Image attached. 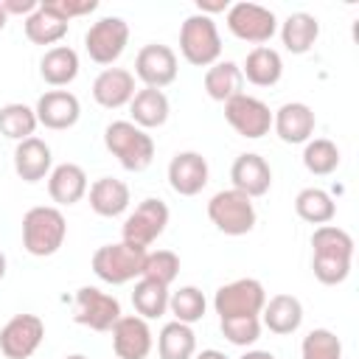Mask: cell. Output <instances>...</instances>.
<instances>
[{
  "mask_svg": "<svg viewBox=\"0 0 359 359\" xmlns=\"http://www.w3.org/2000/svg\"><path fill=\"white\" fill-rule=\"evenodd\" d=\"M107 151L126 168V171H146L154 160V140L146 129L135 126L132 121H112L104 129Z\"/></svg>",
  "mask_w": 359,
  "mask_h": 359,
  "instance_id": "cell-1",
  "label": "cell"
},
{
  "mask_svg": "<svg viewBox=\"0 0 359 359\" xmlns=\"http://www.w3.org/2000/svg\"><path fill=\"white\" fill-rule=\"evenodd\" d=\"M67 236V219L53 205H36L22 216V247L36 258L59 252Z\"/></svg>",
  "mask_w": 359,
  "mask_h": 359,
  "instance_id": "cell-2",
  "label": "cell"
},
{
  "mask_svg": "<svg viewBox=\"0 0 359 359\" xmlns=\"http://www.w3.org/2000/svg\"><path fill=\"white\" fill-rule=\"evenodd\" d=\"M143 261H146V250L132 247L126 241H115V244H101L93 252L90 266L98 280H104L109 286H123V283L140 278Z\"/></svg>",
  "mask_w": 359,
  "mask_h": 359,
  "instance_id": "cell-3",
  "label": "cell"
},
{
  "mask_svg": "<svg viewBox=\"0 0 359 359\" xmlns=\"http://www.w3.org/2000/svg\"><path fill=\"white\" fill-rule=\"evenodd\" d=\"M180 53L194 67H210L222 56V36L213 17L191 14L180 25Z\"/></svg>",
  "mask_w": 359,
  "mask_h": 359,
  "instance_id": "cell-4",
  "label": "cell"
},
{
  "mask_svg": "<svg viewBox=\"0 0 359 359\" xmlns=\"http://www.w3.org/2000/svg\"><path fill=\"white\" fill-rule=\"evenodd\" d=\"M208 219L224 236H247L255 227L258 216H255V205L247 194H241L236 188H224L208 199Z\"/></svg>",
  "mask_w": 359,
  "mask_h": 359,
  "instance_id": "cell-5",
  "label": "cell"
},
{
  "mask_svg": "<svg viewBox=\"0 0 359 359\" xmlns=\"http://www.w3.org/2000/svg\"><path fill=\"white\" fill-rule=\"evenodd\" d=\"M224 22H227V31L241 39V42H250L255 48H261L264 42H269L275 34H278V17L272 8L266 6H258V3H233L227 11H224Z\"/></svg>",
  "mask_w": 359,
  "mask_h": 359,
  "instance_id": "cell-6",
  "label": "cell"
},
{
  "mask_svg": "<svg viewBox=\"0 0 359 359\" xmlns=\"http://www.w3.org/2000/svg\"><path fill=\"white\" fill-rule=\"evenodd\" d=\"M168 205L157 196H149L143 202L135 205V210L123 219L121 224V241L132 244V247H140V250H149L168 227Z\"/></svg>",
  "mask_w": 359,
  "mask_h": 359,
  "instance_id": "cell-7",
  "label": "cell"
},
{
  "mask_svg": "<svg viewBox=\"0 0 359 359\" xmlns=\"http://www.w3.org/2000/svg\"><path fill=\"white\" fill-rule=\"evenodd\" d=\"M266 303V289L255 278H236L216 289L213 294V311L219 320L227 317H261V309Z\"/></svg>",
  "mask_w": 359,
  "mask_h": 359,
  "instance_id": "cell-8",
  "label": "cell"
},
{
  "mask_svg": "<svg viewBox=\"0 0 359 359\" xmlns=\"http://www.w3.org/2000/svg\"><path fill=\"white\" fill-rule=\"evenodd\" d=\"M129 45V22L123 17H101L84 34V50L95 65H115Z\"/></svg>",
  "mask_w": 359,
  "mask_h": 359,
  "instance_id": "cell-9",
  "label": "cell"
},
{
  "mask_svg": "<svg viewBox=\"0 0 359 359\" xmlns=\"http://www.w3.org/2000/svg\"><path fill=\"white\" fill-rule=\"evenodd\" d=\"M121 314V300L98 286H81L73 297V320L90 331H109Z\"/></svg>",
  "mask_w": 359,
  "mask_h": 359,
  "instance_id": "cell-10",
  "label": "cell"
},
{
  "mask_svg": "<svg viewBox=\"0 0 359 359\" xmlns=\"http://www.w3.org/2000/svg\"><path fill=\"white\" fill-rule=\"evenodd\" d=\"M45 339V323L36 314H14L0 328V353L6 359H31Z\"/></svg>",
  "mask_w": 359,
  "mask_h": 359,
  "instance_id": "cell-11",
  "label": "cell"
},
{
  "mask_svg": "<svg viewBox=\"0 0 359 359\" xmlns=\"http://www.w3.org/2000/svg\"><path fill=\"white\" fill-rule=\"evenodd\" d=\"M177 70H180V62H177V53L163 45V42H149L137 50L135 56V79L143 81V87H151V90H163L168 87L174 79H177Z\"/></svg>",
  "mask_w": 359,
  "mask_h": 359,
  "instance_id": "cell-12",
  "label": "cell"
},
{
  "mask_svg": "<svg viewBox=\"0 0 359 359\" xmlns=\"http://www.w3.org/2000/svg\"><path fill=\"white\" fill-rule=\"evenodd\" d=\"M224 121L247 140H258L272 129V109L255 95H236L224 104Z\"/></svg>",
  "mask_w": 359,
  "mask_h": 359,
  "instance_id": "cell-13",
  "label": "cell"
},
{
  "mask_svg": "<svg viewBox=\"0 0 359 359\" xmlns=\"http://www.w3.org/2000/svg\"><path fill=\"white\" fill-rule=\"evenodd\" d=\"M112 334V351L118 359H146L151 353L154 337L149 328V320L137 314H121L118 323L109 328Z\"/></svg>",
  "mask_w": 359,
  "mask_h": 359,
  "instance_id": "cell-14",
  "label": "cell"
},
{
  "mask_svg": "<svg viewBox=\"0 0 359 359\" xmlns=\"http://www.w3.org/2000/svg\"><path fill=\"white\" fill-rule=\"evenodd\" d=\"M314 126H317V115L303 101H286L272 112V129L289 146L309 143L314 135Z\"/></svg>",
  "mask_w": 359,
  "mask_h": 359,
  "instance_id": "cell-15",
  "label": "cell"
},
{
  "mask_svg": "<svg viewBox=\"0 0 359 359\" xmlns=\"http://www.w3.org/2000/svg\"><path fill=\"white\" fill-rule=\"evenodd\" d=\"M34 112H36V123L39 126L62 132V129H70V126L79 123L81 104L70 90H48V93H42L36 98Z\"/></svg>",
  "mask_w": 359,
  "mask_h": 359,
  "instance_id": "cell-16",
  "label": "cell"
},
{
  "mask_svg": "<svg viewBox=\"0 0 359 359\" xmlns=\"http://www.w3.org/2000/svg\"><path fill=\"white\" fill-rule=\"evenodd\" d=\"M210 180L208 160L199 151H177L168 163V185L180 196H196Z\"/></svg>",
  "mask_w": 359,
  "mask_h": 359,
  "instance_id": "cell-17",
  "label": "cell"
},
{
  "mask_svg": "<svg viewBox=\"0 0 359 359\" xmlns=\"http://www.w3.org/2000/svg\"><path fill=\"white\" fill-rule=\"evenodd\" d=\"M230 182H233L236 191H241L250 199H255V196H264L269 191V185H272V168H269V163L261 154L244 151L230 165Z\"/></svg>",
  "mask_w": 359,
  "mask_h": 359,
  "instance_id": "cell-18",
  "label": "cell"
},
{
  "mask_svg": "<svg viewBox=\"0 0 359 359\" xmlns=\"http://www.w3.org/2000/svg\"><path fill=\"white\" fill-rule=\"evenodd\" d=\"M135 76L126 67H104L93 81V98L104 109H121L135 98Z\"/></svg>",
  "mask_w": 359,
  "mask_h": 359,
  "instance_id": "cell-19",
  "label": "cell"
},
{
  "mask_svg": "<svg viewBox=\"0 0 359 359\" xmlns=\"http://www.w3.org/2000/svg\"><path fill=\"white\" fill-rule=\"evenodd\" d=\"M50 168H53V154L42 137L34 135V137H25L14 146V171L22 182L48 180Z\"/></svg>",
  "mask_w": 359,
  "mask_h": 359,
  "instance_id": "cell-20",
  "label": "cell"
},
{
  "mask_svg": "<svg viewBox=\"0 0 359 359\" xmlns=\"http://www.w3.org/2000/svg\"><path fill=\"white\" fill-rule=\"evenodd\" d=\"M87 196H90L93 213H98L104 219H115V216L126 213L129 210V202H132L129 185L123 180H118V177H98L87 188Z\"/></svg>",
  "mask_w": 359,
  "mask_h": 359,
  "instance_id": "cell-21",
  "label": "cell"
},
{
  "mask_svg": "<svg viewBox=\"0 0 359 359\" xmlns=\"http://www.w3.org/2000/svg\"><path fill=\"white\" fill-rule=\"evenodd\" d=\"M87 174L79 163H59L48 174V194L56 205H76L87 196Z\"/></svg>",
  "mask_w": 359,
  "mask_h": 359,
  "instance_id": "cell-22",
  "label": "cell"
},
{
  "mask_svg": "<svg viewBox=\"0 0 359 359\" xmlns=\"http://www.w3.org/2000/svg\"><path fill=\"white\" fill-rule=\"evenodd\" d=\"M261 325L278 337H289L303 325V303L294 294H275L261 309Z\"/></svg>",
  "mask_w": 359,
  "mask_h": 359,
  "instance_id": "cell-23",
  "label": "cell"
},
{
  "mask_svg": "<svg viewBox=\"0 0 359 359\" xmlns=\"http://www.w3.org/2000/svg\"><path fill=\"white\" fill-rule=\"evenodd\" d=\"M278 34H280V42L289 53L303 56L314 48V42L320 36V20L309 11H294L278 25Z\"/></svg>",
  "mask_w": 359,
  "mask_h": 359,
  "instance_id": "cell-24",
  "label": "cell"
},
{
  "mask_svg": "<svg viewBox=\"0 0 359 359\" xmlns=\"http://www.w3.org/2000/svg\"><path fill=\"white\" fill-rule=\"evenodd\" d=\"M79 53L70 45H53L39 59V76L50 87H67L79 76Z\"/></svg>",
  "mask_w": 359,
  "mask_h": 359,
  "instance_id": "cell-25",
  "label": "cell"
},
{
  "mask_svg": "<svg viewBox=\"0 0 359 359\" xmlns=\"http://www.w3.org/2000/svg\"><path fill=\"white\" fill-rule=\"evenodd\" d=\"M238 67H241V76L255 87H275L280 81V76H283V59L269 45L252 48L247 53L244 65H238Z\"/></svg>",
  "mask_w": 359,
  "mask_h": 359,
  "instance_id": "cell-26",
  "label": "cell"
},
{
  "mask_svg": "<svg viewBox=\"0 0 359 359\" xmlns=\"http://www.w3.org/2000/svg\"><path fill=\"white\" fill-rule=\"evenodd\" d=\"M168 112H171V104H168V95L163 90L143 87L129 101L132 123L140 126V129H160L168 121Z\"/></svg>",
  "mask_w": 359,
  "mask_h": 359,
  "instance_id": "cell-27",
  "label": "cell"
},
{
  "mask_svg": "<svg viewBox=\"0 0 359 359\" xmlns=\"http://www.w3.org/2000/svg\"><path fill=\"white\" fill-rule=\"evenodd\" d=\"M205 93L210 101H219V104H227L230 98L241 95V87H244V76H241V67L230 59H219L216 65H210L205 70Z\"/></svg>",
  "mask_w": 359,
  "mask_h": 359,
  "instance_id": "cell-28",
  "label": "cell"
},
{
  "mask_svg": "<svg viewBox=\"0 0 359 359\" xmlns=\"http://www.w3.org/2000/svg\"><path fill=\"white\" fill-rule=\"evenodd\" d=\"M196 353V334L185 323H165L157 334V356L160 359H194Z\"/></svg>",
  "mask_w": 359,
  "mask_h": 359,
  "instance_id": "cell-29",
  "label": "cell"
},
{
  "mask_svg": "<svg viewBox=\"0 0 359 359\" xmlns=\"http://www.w3.org/2000/svg\"><path fill=\"white\" fill-rule=\"evenodd\" d=\"M294 213L309 222V224H328L334 216H337V202L328 191L323 188H303L297 196H294Z\"/></svg>",
  "mask_w": 359,
  "mask_h": 359,
  "instance_id": "cell-30",
  "label": "cell"
},
{
  "mask_svg": "<svg viewBox=\"0 0 359 359\" xmlns=\"http://www.w3.org/2000/svg\"><path fill=\"white\" fill-rule=\"evenodd\" d=\"M67 28H70V22H62L42 6L22 20V31H25L28 42H34V45H56L67 36Z\"/></svg>",
  "mask_w": 359,
  "mask_h": 359,
  "instance_id": "cell-31",
  "label": "cell"
},
{
  "mask_svg": "<svg viewBox=\"0 0 359 359\" xmlns=\"http://www.w3.org/2000/svg\"><path fill=\"white\" fill-rule=\"evenodd\" d=\"M36 112L34 107L28 104H20V101H11V104H3L0 107V135L8 137V140H25V137H34L36 132Z\"/></svg>",
  "mask_w": 359,
  "mask_h": 359,
  "instance_id": "cell-32",
  "label": "cell"
},
{
  "mask_svg": "<svg viewBox=\"0 0 359 359\" xmlns=\"http://www.w3.org/2000/svg\"><path fill=\"white\" fill-rule=\"evenodd\" d=\"M168 286H160L154 280L137 278L135 289H132V306L137 311V317L143 320H157L168 311Z\"/></svg>",
  "mask_w": 359,
  "mask_h": 359,
  "instance_id": "cell-33",
  "label": "cell"
},
{
  "mask_svg": "<svg viewBox=\"0 0 359 359\" xmlns=\"http://www.w3.org/2000/svg\"><path fill=\"white\" fill-rule=\"evenodd\" d=\"M342 157H339V149L334 140L328 137H314L309 143H303V165L309 174L314 177H328L339 168Z\"/></svg>",
  "mask_w": 359,
  "mask_h": 359,
  "instance_id": "cell-34",
  "label": "cell"
},
{
  "mask_svg": "<svg viewBox=\"0 0 359 359\" xmlns=\"http://www.w3.org/2000/svg\"><path fill=\"white\" fill-rule=\"evenodd\" d=\"M168 311L174 314L177 323H185V325H194L205 317L208 311V300L202 294L199 286H180L177 292L168 294Z\"/></svg>",
  "mask_w": 359,
  "mask_h": 359,
  "instance_id": "cell-35",
  "label": "cell"
},
{
  "mask_svg": "<svg viewBox=\"0 0 359 359\" xmlns=\"http://www.w3.org/2000/svg\"><path fill=\"white\" fill-rule=\"evenodd\" d=\"M311 250H314V255H334V258L353 261V238L348 230H342L337 224H320L311 233Z\"/></svg>",
  "mask_w": 359,
  "mask_h": 359,
  "instance_id": "cell-36",
  "label": "cell"
},
{
  "mask_svg": "<svg viewBox=\"0 0 359 359\" xmlns=\"http://www.w3.org/2000/svg\"><path fill=\"white\" fill-rule=\"evenodd\" d=\"M300 359H342V339L331 328H311L300 342Z\"/></svg>",
  "mask_w": 359,
  "mask_h": 359,
  "instance_id": "cell-37",
  "label": "cell"
},
{
  "mask_svg": "<svg viewBox=\"0 0 359 359\" xmlns=\"http://www.w3.org/2000/svg\"><path fill=\"white\" fill-rule=\"evenodd\" d=\"M180 275V255L171 250H146V261H143V272L140 278L154 280L160 286H171L174 278Z\"/></svg>",
  "mask_w": 359,
  "mask_h": 359,
  "instance_id": "cell-38",
  "label": "cell"
},
{
  "mask_svg": "<svg viewBox=\"0 0 359 359\" xmlns=\"http://www.w3.org/2000/svg\"><path fill=\"white\" fill-rule=\"evenodd\" d=\"M219 328L230 345L250 348L258 342L264 325H261V317H227V320H219Z\"/></svg>",
  "mask_w": 359,
  "mask_h": 359,
  "instance_id": "cell-39",
  "label": "cell"
},
{
  "mask_svg": "<svg viewBox=\"0 0 359 359\" xmlns=\"http://www.w3.org/2000/svg\"><path fill=\"white\" fill-rule=\"evenodd\" d=\"M311 272L320 283L337 286L348 280L351 275V258H334V255H311Z\"/></svg>",
  "mask_w": 359,
  "mask_h": 359,
  "instance_id": "cell-40",
  "label": "cell"
},
{
  "mask_svg": "<svg viewBox=\"0 0 359 359\" xmlns=\"http://www.w3.org/2000/svg\"><path fill=\"white\" fill-rule=\"evenodd\" d=\"M45 11H50L53 17H59L62 22H70L76 17L93 14L98 8V0H42L39 3Z\"/></svg>",
  "mask_w": 359,
  "mask_h": 359,
  "instance_id": "cell-41",
  "label": "cell"
},
{
  "mask_svg": "<svg viewBox=\"0 0 359 359\" xmlns=\"http://www.w3.org/2000/svg\"><path fill=\"white\" fill-rule=\"evenodd\" d=\"M0 6H3V11H6V17L17 14V17H22V20L39 8L36 0H0Z\"/></svg>",
  "mask_w": 359,
  "mask_h": 359,
  "instance_id": "cell-42",
  "label": "cell"
},
{
  "mask_svg": "<svg viewBox=\"0 0 359 359\" xmlns=\"http://www.w3.org/2000/svg\"><path fill=\"white\" fill-rule=\"evenodd\" d=\"M230 3L227 0H196V14H205V17H213L219 11H227Z\"/></svg>",
  "mask_w": 359,
  "mask_h": 359,
  "instance_id": "cell-43",
  "label": "cell"
},
{
  "mask_svg": "<svg viewBox=\"0 0 359 359\" xmlns=\"http://www.w3.org/2000/svg\"><path fill=\"white\" fill-rule=\"evenodd\" d=\"M238 359H275V353H272V351H261V348H250V351H244Z\"/></svg>",
  "mask_w": 359,
  "mask_h": 359,
  "instance_id": "cell-44",
  "label": "cell"
},
{
  "mask_svg": "<svg viewBox=\"0 0 359 359\" xmlns=\"http://www.w3.org/2000/svg\"><path fill=\"white\" fill-rule=\"evenodd\" d=\"M194 359H230V356L222 353V351H216V348H205V351L194 353Z\"/></svg>",
  "mask_w": 359,
  "mask_h": 359,
  "instance_id": "cell-45",
  "label": "cell"
},
{
  "mask_svg": "<svg viewBox=\"0 0 359 359\" xmlns=\"http://www.w3.org/2000/svg\"><path fill=\"white\" fill-rule=\"evenodd\" d=\"M6 269H8V258H6V252L0 250V280L6 278Z\"/></svg>",
  "mask_w": 359,
  "mask_h": 359,
  "instance_id": "cell-46",
  "label": "cell"
},
{
  "mask_svg": "<svg viewBox=\"0 0 359 359\" xmlns=\"http://www.w3.org/2000/svg\"><path fill=\"white\" fill-rule=\"evenodd\" d=\"M6 22H8V17H6V11H3V6H0V31L6 28Z\"/></svg>",
  "mask_w": 359,
  "mask_h": 359,
  "instance_id": "cell-47",
  "label": "cell"
},
{
  "mask_svg": "<svg viewBox=\"0 0 359 359\" xmlns=\"http://www.w3.org/2000/svg\"><path fill=\"white\" fill-rule=\"evenodd\" d=\"M65 359H87L84 353H70V356H65Z\"/></svg>",
  "mask_w": 359,
  "mask_h": 359,
  "instance_id": "cell-48",
  "label": "cell"
}]
</instances>
